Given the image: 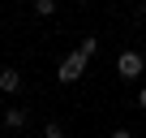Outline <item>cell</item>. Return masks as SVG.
Segmentation results:
<instances>
[{"instance_id": "6da1fadb", "label": "cell", "mask_w": 146, "mask_h": 138, "mask_svg": "<svg viewBox=\"0 0 146 138\" xmlns=\"http://www.w3.org/2000/svg\"><path fill=\"white\" fill-rule=\"evenodd\" d=\"M86 60H90V56H82L78 48H73L69 56H60V65H56V82H60V86L82 82V74H86Z\"/></svg>"}, {"instance_id": "7a4b0ae2", "label": "cell", "mask_w": 146, "mask_h": 138, "mask_svg": "<svg viewBox=\"0 0 146 138\" xmlns=\"http://www.w3.org/2000/svg\"><path fill=\"white\" fill-rule=\"evenodd\" d=\"M142 74H146V56L133 52V48H125V52L116 56V78H120V82H137Z\"/></svg>"}, {"instance_id": "3957f363", "label": "cell", "mask_w": 146, "mask_h": 138, "mask_svg": "<svg viewBox=\"0 0 146 138\" xmlns=\"http://www.w3.org/2000/svg\"><path fill=\"white\" fill-rule=\"evenodd\" d=\"M17 91H22V69L5 65L0 69V95H17Z\"/></svg>"}, {"instance_id": "277c9868", "label": "cell", "mask_w": 146, "mask_h": 138, "mask_svg": "<svg viewBox=\"0 0 146 138\" xmlns=\"http://www.w3.org/2000/svg\"><path fill=\"white\" fill-rule=\"evenodd\" d=\"M26 125H30L26 108H5V129H26Z\"/></svg>"}, {"instance_id": "5b68a950", "label": "cell", "mask_w": 146, "mask_h": 138, "mask_svg": "<svg viewBox=\"0 0 146 138\" xmlns=\"http://www.w3.org/2000/svg\"><path fill=\"white\" fill-rule=\"evenodd\" d=\"M30 9H35V17H56V9H60V5H56V0H35Z\"/></svg>"}, {"instance_id": "8992f818", "label": "cell", "mask_w": 146, "mask_h": 138, "mask_svg": "<svg viewBox=\"0 0 146 138\" xmlns=\"http://www.w3.org/2000/svg\"><path fill=\"white\" fill-rule=\"evenodd\" d=\"M78 52H82V56H95V52H99V39H95V35H82Z\"/></svg>"}, {"instance_id": "52a82bcc", "label": "cell", "mask_w": 146, "mask_h": 138, "mask_svg": "<svg viewBox=\"0 0 146 138\" xmlns=\"http://www.w3.org/2000/svg\"><path fill=\"white\" fill-rule=\"evenodd\" d=\"M43 138H64V121H47L43 125Z\"/></svg>"}, {"instance_id": "ba28073f", "label": "cell", "mask_w": 146, "mask_h": 138, "mask_svg": "<svg viewBox=\"0 0 146 138\" xmlns=\"http://www.w3.org/2000/svg\"><path fill=\"white\" fill-rule=\"evenodd\" d=\"M108 138H133V129H125V125H120V129H112Z\"/></svg>"}, {"instance_id": "9c48e42d", "label": "cell", "mask_w": 146, "mask_h": 138, "mask_svg": "<svg viewBox=\"0 0 146 138\" xmlns=\"http://www.w3.org/2000/svg\"><path fill=\"white\" fill-rule=\"evenodd\" d=\"M137 108H146V82H142V91H137Z\"/></svg>"}, {"instance_id": "30bf717a", "label": "cell", "mask_w": 146, "mask_h": 138, "mask_svg": "<svg viewBox=\"0 0 146 138\" xmlns=\"http://www.w3.org/2000/svg\"><path fill=\"white\" fill-rule=\"evenodd\" d=\"M137 17H142V22H146V5H142V9H137Z\"/></svg>"}, {"instance_id": "8fae6325", "label": "cell", "mask_w": 146, "mask_h": 138, "mask_svg": "<svg viewBox=\"0 0 146 138\" xmlns=\"http://www.w3.org/2000/svg\"><path fill=\"white\" fill-rule=\"evenodd\" d=\"M0 138H13V129H5V134H0Z\"/></svg>"}, {"instance_id": "7c38bea8", "label": "cell", "mask_w": 146, "mask_h": 138, "mask_svg": "<svg viewBox=\"0 0 146 138\" xmlns=\"http://www.w3.org/2000/svg\"><path fill=\"white\" fill-rule=\"evenodd\" d=\"M78 5H90V0H78Z\"/></svg>"}]
</instances>
